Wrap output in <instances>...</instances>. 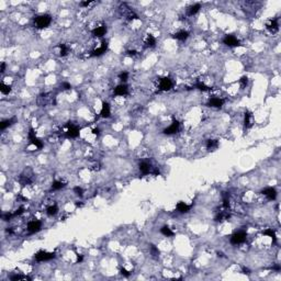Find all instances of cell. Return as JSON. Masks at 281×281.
<instances>
[{"mask_svg": "<svg viewBox=\"0 0 281 281\" xmlns=\"http://www.w3.org/2000/svg\"><path fill=\"white\" fill-rule=\"evenodd\" d=\"M33 22H34L35 27H38V29H44V27H47L51 24L52 16H49V14H40V16H34Z\"/></svg>", "mask_w": 281, "mask_h": 281, "instance_id": "obj_1", "label": "cell"}, {"mask_svg": "<svg viewBox=\"0 0 281 281\" xmlns=\"http://www.w3.org/2000/svg\"><path fill=\"white\" fill-rule=\"evenodd\" d=\"M34 180V174L31 168H27L24 171L22 172L21 176L19 178V181L22 186H27V185H31Z\"/></svg>", "mask_w": 281, "mask_h": 281, "instance_id": "obj_2", "label": "cell"}, {"mask_svg": "<svg viewBox=\"0 0 281 281\" xmlns=\"http://www.w3.org/2000/svg\"><path fill=\"white\" fill-rule=\"evenodd\" d=\"M246 238H247V233L245 231H238L231 236V244L240 245V244H243L245 242Z\"/></svg>", "mask_w": 281, "mask_h": 281, "instance_id": "obj_3", "label": "cell"}, {"mask_svg": "<svg viewBox=\"0 0 281 281\" xmlns=\"http://www.w3.org/2000/svg\"><path fill=\"white\" fill-rule=\"evenodd\" d=\"M55 256H56L55 253H47V251L40 250L34 255V258H35L36 261L42 262V261H49V260L54 259Z\"/></svg>", "mask_w": 281, "mask_h": 281, "instance_id": "obj_4", "label": "cell"}, {"mask_svg": "<svg viewBox=\"0 0 281 281\" xmlns=\"http://www.w3.org/2000/svg\"><path fill=\"white\" fill-rule=\"evenodd\" d=\"M66 126H67V132H66V137L67 139H76V137L79 136L80 128L78 126L73 124L71 122H69Z\"/></svg>", "mask_w": 281, "mask_h": 281, "instance_id": "obj_5", "label": "cell"}, {"mask_svg": "<svg viewBox=\"0 0 281 281\" xmlns=\"http://www.w3.org/2000/svg\"><path fill=\"white\" fill-rule=\"evenodd\" d=\"M29 141H30L31 144L34 145V146H35L36 148H38V150H41V148L43 147V143H42L41 139L36 137L35 132H34L33 128H30V130H29Z\"/></svg>", "mask_w": 281, "mask_h": 281, "instance_id": "obj_6", "label": "cell"}, {"mask_svg": "<svg viewBox=\"0 0 281 281\" xmlns=\"http://www.w3.org/2000/svg\"><path fill=\"white\" fill-rule=\"evenodd\" d=\"M42 229V222L38 221V220H33L27 223V232L31 233V234H34V233L40 232Z\"/></svg>", "mask_w": 281, "mask_h": 281, "instance_id": "obj_7", "label": "cell"}, {"mask_svg": "<svg viewBox=\"0 0 281 281\" xmlns=\"http://www.w3.org/2000/svg\"><path fill=\"white\" fill-rule=\"evenodd\" d=\"M179 128H180V123H179V121L174 120L171 124H170L168 128H165L163 132H164V134H166V135H172V134H176L178 131H179Z\"/></svg>", "mask_w": 281, "mask_h": 281, "instance_id": "obj_8", "label": "cell"}, {"mask_svg": "<svg viewBox=\"0 0 281 281\" xmlns=\"http://www.w3.org/2000/svg\"><path fill=\"white\" fill-rule=\"evenodd\" d=\"M223 43L229 47H236L240 45V40H237V38H235L234 35H226L223 38Z\"/></svg>", "mask_w": 281, "mask_h": 281, "instance_id": "obj_9", "label": "cell"}, {"mask_svg": "<svg viewBox=\"0 0 281 281\" xmlns=\"http://www.w3.org/2000/svg\"><path fill=\"white\" fill-rule=\"evenodd\" d=\"M159 90L161 91H168L170 90L172 88V81L170 78H168V77H165V78H161L160 80H159Z\"/></svg>", "mask_w": 281, "mask_h": 281, "instance_id": "obj_10", "label": "cell"}, {"mask_svg": "<svg viewBox=\"0 0 281 281\" xmlns=\"http://www.w3.org/2000/svg\"><path fill=\"white\" fill-rule=\"evenodd\" d=\"M106 49H108V42H106V41H102V43H101V46L98 47V49H93L92 52H91L90 56H91V57H99V56H101V55H103L104 53H106Z\"/></svg>", "mask_w": 281, "mask_h": 281, "instance_id": "obj_11", "label": "cell"}, {"mask_svg": "<svg viewBox=\"0 0 281 281\" xmlns=\"http://www.w3.org/2000/svg\"><path fill=\"white\" fill-rule=\"evenodd\" d=\"M260 193L264 194L265 196H267V199L269 200V201H273V200H276V198H277V191H276V189L272 188V187L265 188L264 190H261Z\"/></svg>", "mask_w": 281, "mask_h": 281, "instance_id": "obj_12", "label": "cell"}, {"mask_svg": "<svg viewBox=\"0 0 281 281\" xmlns=\"http://www.w3.org/2000/svg\"><path fill=\"white\" fill-rule=\"evenodd\" d=\"M111 115V109H110V104L106 101L102 102V108H101L100 111V117H103V119H108Z\"/></svg>", "mask_w": 281, "mask_h": 281, "instance_id": "obj_13", "label": "cell"}, {"mask_svg": "<svg viewBox=\"0 0 281 281\" xmlns=\"http://www.w3.org/2000/svg\"><path fill=\"white\" fill-rule=\"evenodd\" d=\"M224 104V100L221 98H216V97H213L209 100L207 102V106H212V108H221Z\"/></svg>", "mask_w": 281, "mask_h": 281, "instance_id": "obj_14", "label": "cell"}, {"mask_svg": "<svg viewBox=\"0 0 281 281\" xmlns=\"http://www.w3.org/2000/svg\"><path fill=\"white\" fill-rule=\"evenodd\" d=\"M106 25H100V27H95L92 30V34L95 38H102L103 35H106Z\"/></svg>", "mask_w": 281, "mask_h": 281, "instance_id": "obj_15", "label": "cell"}, {"mask_svg": "<svg viewBox=\"0 0 281 281\" xmlns=\"http://www.w3.org/2000/svg\"><path fill=\"white\" fill-rule=\"evenodd\" d=\"M128 88L126 85H124V84H121V85L117 86V87L114 88V95H128Z\"/></svg>", "mask_w": 281, "mask_h": 281, "instance_id": "obj_16", "label": "cell"}, {"mask_svg": "<svg viewBox=\"0 0 281 281\" xmlns=\"http://www.w3.org/2000/svg\"><path fill=\"white\" fill-rule=\"evenodd\" d=\"M267 29L270 31L271 33H276L279 30V23H278V19H273L267 23Z\"/></svg>", "mask_w": 281, "mask_h": 281, "instance_id": "obj_17", "label": "cell"}, {"mask_svg": "<svg viewBox=\"0 0 281 281\" xmlns=\"http://www.w3.org/2000/svg\"><path fill=\"white\" fill-rule=\"evenodd\" d=\"M191 207H192V204H187V203H185V202H182V201H180V202H178V204H177V210H178V212H180V213H188L189 211L191 210Z\"/></svg>", "mask_w": 281, "mask_h": 281, "instance_id": "obj_18", "label": "cell"}, {"mask_svg": "<svg viewBox=\"0 0 281 281\" xmlns=\"http://www.w3.org/2000/svg\"><path fill=\"white\" fill-rule=\"evenodd\" d=\"M139 170L143 175H148L150 172H152V166L147 161H142V163H139Z\"/></svg>", "mask_w": 281, "mask_h": 281, "instance_id": "obj_19", "label": "cell"}, {"mask_svg": "<svg viewBox=\"0 0 281 281\" xmlns=\"http://www.w3.org/2000/svg\"><path fill=\"white\" fill-rule=\"evenodd\" d=\"M172 38H176V40H178V41H186L187 38H189V32L188 31H185V30L178 31L177 33L174 34Z\"/></svg>", "mask_w": 281, "mask_h": 281, "instance_id": "obj_20", "label": "cell"}, {"mask_svg": "<svg viewBox=\"0 0 281 281\" xmlns=\"http://www.w3.org/2000/svg\"><path fill=\"white\" fill-rule=\"evenodd\" d=\"M16 122V117H11V119H8V120L1 121V123H0V128H1V131H3V130H5L7 128L11 126L12 124H14Z\"/></svg>", "mask_w": 281, "mask_h": 281, "instance_id": "obj_21", "label": "cell"}, {"mask_svg": "<svg viewBox=\"0 0 281 281\" xmlns=\"http://www.w3.org/2000/svg\"><path fill=\"white\" fill-rule=\"evenodd\" d=\"M200 9H201V5H200V3H194V5H192L189 7L187 13H188L189 16H194L196 13H198Z\"/></svg>", "mask_w": 281, "mask_h": 281, "instance_id": "obj_22", "label": "cell"}, {"mask_svg": "<svg viewBox=\"0 0 281 281\" xmlns=\"http://www.w3.org/2000/svg\"><path fill=\"white\" fill-rule=\"evenodd\" d=\"M251 119H253V115L249 111L245 112V117H244V125H245V128H250L253 123H251Z\"/></svg>", "mask_w": 281, "mask_h": 281, "instance_id": "obj_23", "label": "cell"}, {"mask_svg": "<svg viewBox=\"0 0 281 281\" xmlns=\"http://www.w3.org/2000/svg\"><path fill=\"white\" fill-rule=\"evenodd\" d=\"M229 218H231V215L229 214V212H226V211H221V212L218 213V215L215 216V221L222 222V221H225V220H229Z\"/></svg>", "mask_w": 281, "mask_h": 281, "instance_id": "obj_24", "label": "cell"}, {"mask_svg": "<svg viewBox=\"0 0 281 281\" xmlns=\"http://www.w3.org/2000/svg\"><path fill=\"white\" fill-rule=\"evenodd\" d=\"M218 147V142L216 139H207V148L209 150H215Z\"/></svg>", "mask_w": 281, "mask_h": 281, "instance_id": "obj_25", "label": "cell"}, {"mask_svg": "<svg viewBox=\"0 0 281 281\" xmlns=\"http://www.w3.org/2000/svg\"><path fill=\"white\" fill-rule=\"evenodd\" d=\"M58 212V207L56 204H53V205H49V207L46 209V213L49 216H54L56 215Z\"/></svg>", "mask_w": 281, "mask_h": 281, "instance_id": "obj_26", "label": "cell"}, {"mask_svg": "<svg viewBox=\"0 0 281 281\" xmlns=\"http://www.w3.org/2000/svg\"><path fill=\"white\" fill-rule=\"evenodd\" d=\"M146 46L147 47H154L156 45V38L152 34H148L147 35V40L145 42Z\"/></svg>", "mask_w": 281, "mask_h": 281, "instance_id": "obj_27", "label": "cell"}, {"mask_svg": "<svg viewBox=\"0 0 281 281\" xmlns=\"http://www.w3.org/2000/svg\"><path fill=\"white\" fill-rule=\"evenodd\" d=\"M160 233L164 235V236H167V237H169V236H174V234H175V233L171 231V229H169V227L167 226V225H165V226L161 227V229H160Z\"/></svg>", "mask_w": 281, "mask_h": 281, "instance_id": "obj_28", "label": "cell"}, {"mask_svg": "<svg viewBox=\"0 0 281 281\" xmlns=\"http://www.w3.org/2000/svg\"><path fill=\"white\" fill-rule=\"evenodd\" d=\"M0 91H1V93H3V95H9V93L11 92V86L5 85V82H1V84H0Z\"/></svg>", "mask_w": 281, "mask_h": 281, "instance_id": "obj_29", "label": "cell"}, {"mask_svg": "<svg viewBox=\"0 0 281 281\" xmlns=\"http://www.w3.org/2000/svg\"><path fill=\"white\" fill-rule=\"evenodd\" d=\"M264 235H266V236H269V237L272 238L273 243H276V242H277L276 232H275V231H273L272 229H266L265 232H264Z\"/></svg>", "mask_w": 281, "mask_h": 281, "instance_id": "obj_30", "label": "cell"}, {"mask_svg": "<svg viewBox=\"0 0 281 281\" xmlns=\"http://www.w3.org/2000/svg\"><path fill=\"white\" fill-rule=\"evenodd\" d=\"M65 186H66V185H65V183H63V182H62V181H57V180H55L54 182L52 183V190H54V191L60 190V189H63Z\"/></svg>", "mask_w": 281, "mask_h": 281, "instance_id": "obj_31", "label": "cell"}, {"mask_svg": "<svg viewBox=\"0 0 281 281\" xmlns=\"http://www.w3.org/2000/svg\"><path fill=\"white\" fill-rule=\"evenodd\" d=\"M223 207L224 209H229V194L227 192H223Z\"/></svg>", "mask_w": 281, "mask_h": 281, "instance_id": "obj_32", "label": "cell"}, {"mask_svg": "<svg viewBox=\"0 0 281 281\" xmlns=\"http://www.w3.org/2000/svg\"><path fill=\"white\" fill-rule=\"evenodd\" d=\"M58 47H59V55L62 57H64V56H66V55L68 54V47L66 46L65 44L60 43L59 45H58Z\"/></svg>", "mask_w": 281, "mask_h": 281, "instance_id": "obj_33", "label": "cell"}, {"mask_svg": "<svg viewBox=\"0 0 281 281\" xmlns=\"http://www.w3.org/2000/svg\"><path fill=\"white\" fill-rule=\"evenodd\" d=\"M10 280L16 281V280H31L30 277L27 276H21V275H14V276L10 277Z\"/></svg>", "mask_w": 281, "mask_h": 281, "instance_id": "obj_34", "label": "cell"}, {"mask_svg": "<svg viewBox=\"0 0 281 281\" xmlns=\"http://www.w3.org/2000/svg\"><path fill=\"white\" fill-rule=\"evenodd\" d=\"M194 87H196V89L201 90V91H209L210 90V88L207 87V86H205L204 84H202V82H198V84H196Z\"/></svg>", "mask_w": 281, "mask_h": 281, "instance_id": "obj_35", "label": "cell"}, {"mask_svg": "<svg viewBox=\"0 0 281 281\" xmlns=\"http://www.w3.org/2000/svg\"><path fill=\"white\" fill-rule=\"evenodd\" d=\"M150 254L153 255V257H157L159 255V250H158V248L156 247L155 245H150Z\"/></svg>", "mask_w": 281, "mask_h": 281, "instance_id": "obj_36", "label": "cell"}, {"mask_svg": "<svg viewBox=\"0 0 281 281\" xmlns=\"http://www.w3.org/2000/svg\"><path fill=\"white\" fill-rule=\"evenodd\" d=\"M74 192H75V194H76V196H84V189H82L81 187H79V186L75 187V188H74Z\"/></svg>", "mask_w": 281, "mask_h": 281, "instance_id": "obj_37", "label": "cell"}, {"mask_svg": "<svg viewBox=\"0 0 281 281\" xmlns=\"http://www.w3.org/2000/svg\"><path fill=\"white\" fill-rule=\"evenodd\" d=\"M119 79H120L121 81L125 82L126 80L128 79V74L126 73V71H123V73H121V74L119 75Z\"/></svg>", "mask_w": 281, "mask_h": 281, "instance_id": "obj_38", "label": "cell"}, {"mask_svg": "<svg viewBox=\"0 0 281 281\" xmlns=\"http://www.w3.org/2000/svg\"><path fill=\"white\" fill-rule=\"evenodd\" d=\"M1 218H2L3 221L8 222V221H10L12 218H14V216H13V214H11V213L8 212V213H3L2 215H1Z\"/></svg>", "mask_w": 281, "mask_h": 281, "instance_id": "obj_39", "label": "cell"}, {"mask_svg": "<svg viewBox=\"0 0 281 281\" xmlns=\"http://www.w3.org/2000/svg\"><path fill=\"white\" fill-rule=\"evenodd\" d=\"M240 86H242L243 88H245L246 86L248 85V78H247L246 76H243L240 79Z\"/></svg>", "mask_w": 281, "mask_h": 281, "instance_id": "obj_40", "label": "cell"}, {"mask_svg": "<svg viewBox=\"0 0 281 281\" xmlns=\"http://www.w3.org/2000/svg\"><path fill=\"white\" fill-rule=\"evenodd\" d=\"M60 87L63 88L64 90H70V89H71V85L69 84V82H67V81L62 82V85H60Z\"/></svg>", "mask_w": 281, "mask_h": 281, "instance_id": "obj_41", "label": "cell"}, {"mask_svg": "<svg viewBox=\"0 0 281 281\" xmlns=\"http://www.w3.org/2000/svg\"><path fill=\"white\" fill-rule=\"evenodd\" d=\"M23 212H24V207H20L19 209H18V210H16V212L13 213V216H19V215H21V214H22Z\"/></svg>", "mask_w": 281, "mask_h": 281, "instance_id": "obj_42", "label": "cell"}, {"mask_svg": "<svg viewBox=\"0 0 281 281\" xmlns=\"http://www.w3.org/2000/svg\"><path fill=\"white\" fill-rule=\"evenodd\" d=\"M120 272H121V275H122V276H124V277H130V276H131V272H130V271H128V270H125L124 268H121Z\"/></svg>", "mask_w": 281, "mask_h": 281, "instance_id": "obj_43", "label": "cell"}, {"mask_svg": "<svg viewBox=\"0 0 281 281\" xmlns=\"http://www.w3.org/2000/svg\"><path fill=\"white\" fill-rule=\"evenodd\" d=\"M91 2H92V1H82V2H80V5H81V7H88Z\"/></svg>", "mask_w": 281, "mask_h": 281, "instance_id": "obj_44", "label": "cell"}, {"mask_svg": "<svg viewBox=\"0 0 281 281\" xmlns=\"http://www.w3.org/2000/svg\"><path fill=\"white\" fill-rule=\"evenodd\" d=\"M82 260H84V257L81 256V255H79V254H77V262H81Z\"/></svg>", "mask_w": 281, "mask_h": 281, "instance_id": "obj_45", "label": "cell"}, {"mask_svg": "<svg viewBox=\"0 0 281 281\" xmlns=\"http://www.w3.org/2000/svg\"><path fill=\"white\" fill-rule=\"evenodd\" d=\"M92 133L95 134V135H99V134H100V130H99L98 128H93V130H92Z\"/></svg>", "mask_w": 281, "mask_h": 281, "instance_id": "obj_46", "label": "cell"}, {"mask_svg": "<svg viewBox=\"0 0 281 281\" xmlns=\"http://www.w3.org/2000/svg\"><path fill=\"white\" fill-rule=\"evenodd\" d=\"M128 56H134V55H136V51H128Z\"/></svg>", "mask_w": 281, "mask_h": 281, "instance_id": "obj_47", "label": "cell"}, {"mask_svg": "<svg viewBox=\"0 0 281 281\" xmlns=\"http://www.w3.org/2000/svg\"><path fill=\"white\" fill-rule=\"evenodd\" d=\"M5 63H1V67H0V71H1V73H5Z\"/></svg>", "mask_w": 281, "mask_h": 281, "instance_id": "obj_48", "label": "cell"}, {"mask_svg": "<svg viewBox=\"0 0 281 281\" xmlns=\"http://www.w3.org/2000/svg\"><path fill=\"white\" fill-rule=\"evenodd\" d=\"M243 271H244V273H249V270L248 269H246V268H244Z\"/></svg>", "mask_w": 281, "mask_h": 281, "instance_id": "obj_49", "label": "cell"}]
</instances>
